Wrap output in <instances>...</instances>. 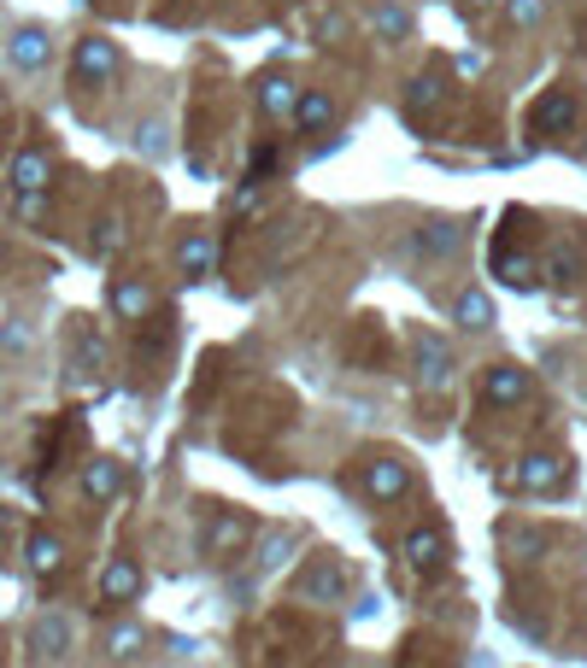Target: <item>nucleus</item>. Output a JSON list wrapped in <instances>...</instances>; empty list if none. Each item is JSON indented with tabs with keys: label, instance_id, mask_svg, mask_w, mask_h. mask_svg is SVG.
Here are the masks:
<instances>
[{
	"label": "nucleus",
	"instance_id": "nucleus-1",
	"mask_svg": "<svg viewBox=\"0 0 587 668\" xmlns=\"http://www.w3.org/2000/svg\"><path fill=\"white\" fill-rule=\"evenodd\" d=\"M118 77V48H112L106 36H82L77 41V60H71V82H82V89H100V82Z\"/></svg>",
	"mask_w": 587,
	"mask_h": 668
},
{
	"label": "nucleus",
	"instance_id": "nucleus-2",
	"mask_svg": "<svg viewBox=\"0 0 587 668\" xmlns=\"http://www.w3.org/2000/svg\"><path fill=\"white\" fill-rule=\"evenodd\" d=\"M418 382L429 394H441V387L452 382V352H447L441 334H418Z\"/></svg>",
	"mask_w": 587,
	"mask_h": 668
},
{
	"label": "nucleus",
	"instance_id": "nucleus-3",
	"mask_svg": "<svg viewBox=\"0 0 587 668\" xmlns=\"http://www.w3.org/2000/svg\"><path fill=\"white\" fill-rule=\"evenodd\" d=\"M48 177H53V165L41 147H24L12 158V188H18V194H48Z\"/></svg>",
	"mask_w": 587,
	"mask_h": 668
},
{
	"label": "nucleus",
	"instance_id": "nucleus-4",
	"mask_svg": "<svg viewBox=\"0 0 587 668\" xmlns=\"http://www.w3.org/2000/svg\"><path fill=\"white\" fill-rule=\"evenodd\" d=\"M570 124H576V94H570V89H552V94L535 106V129H540V136H558V129H570Z\"/></svg>",
	"mask_w": 587,
	"mask_h": 668
},
{
	"label": "nucleus",
	"instance_id": "nucleus-5",
	"mask_svg": "<svg viewBox=\"0 0 587 668\" xmlns=\"http://www.w3.org/2000/svg\"><path fill=\"white\" fill-rule=\"evenodd\" d=\"M48 30H36V24H30V30H18V36H12V48H7V60L12 65H18V70H41V65H48Z\"/></svg>",
	"mask_w": 587,
	"mask_h": 668
},
{
	"label": "nucleus",
	"instance_id": "nucleus-6",
	"mask_svg": "<svg viewBox=\"0 0 587 668\" xmlns=\"http://www.w3.org/2000/svg\"><path fill=\"white\" fill-rule=\"evenodd\" d=\"M30 645L41 651V657H65V651H71V621L65 616H36Z\"/></svg>",
	"mask_w": 587,
	"mask_h": 668
},
{
	"label": "nucleus",
	"instance_id": "nucleus-7",
	"mask_svg": "<svg viewBox=\"0 0 587 668\" xmlns=\"http://www.w3.org/2000/svg\"><path fill=\"white\" fill-rule=\"evenodd\" d=\"M100 592H106L112 604H124V599H136L141 592V569L130 557H118V563H106V575H100Z\"/></svg>",
	"mask_w": 587,
	"mask_h": 668
},
{
	"label": "nucleus",
	"instance_id": "nucleus-8",
	"mask_svg": "<svg viewBox=\"0 0 587 668\" xmlns=\"http://www.w3.org/2000/svg\"><path fill=\"white\" fill-rule=\"evenodd\" d=\"M365 487H370V499H399V492H406V463H394V458L370 463Z\"/></svg>",
	"mask_w": 587,
	"mask_h": 668
},
{
	"label": "nucleus",
	"instance_id": "nucleus-9",
	"mask_svg": "<svg viewBox=\"0 0 587 668\" xmlns=\"http://www.w3.org/2000/svg\"><path fill=\"white\" fill-rule=\"evenodd\" d=\"M247 516H218V522H212V528H206V551H218V557H229V551H241V545H247Z\"/></svg>",
	"mask_w": 587,
	"mask_h": 668
},
{
	"label": "nucleus",
	"instance_id": "nucleus-10",
	"mask_svg": "<svg viewBox=\"0 0 587 668\" xmlns=\"http://www.w3.org/2000/svg\"><path fill=\"white\" fill-rule=\"evenodd\" d=\"M294 124L306 129V136H318V129L335 124V100H329V94H299L294 100Z\"/></svg>",
	"mask_w": 587,
	"mask_h": 668
},
{
	"label": "nucleus",
	"instance_id": "nucleus-11",
	"mask_svg": "<svg viewBox=\"0 0 587 668\" xmlns=\"http://www.w3.org/2000/svg\"><path fill=\"white\" fill-rule=\"evenodd\" d=\"M299 592H306V599H318V604H329V599H341V569L335 563H311L306 575H299Z\"/></svg>",
	"mask_w": 587,
	"mask_h": 668
},
{
	"label": "nucleus",
	"instance_id": "nucleus-12",
	"mask_svg": "<svg viewBox=\"0 0 587 668\" xmlns=\"http://www.w3.org/2000/svg\"><path fill=\"white\" fill-rule=\"evenodd\" d=\"M212 258H218V241H212V235H189V241H182V253H177V265H182L189 282H200V275L212 270Z\"/></svg>",
	"mask_w": 587,
	"mask_h": 668
},
{
	"label": "nucleus",
	"instance_id": "nucleus-13",
	"mask_svg": "<svg viewBox=\"0 0 587 668\" xmlns=\"http://www.w3.org/2000/svg\"><path fill=\"white\" fill-rule=\"evenodd\" d=\"M60 563H65V545L53 540V534H30V575L53 580V575H60Z\"/></svg>",
	"mask_w": 587,
	"mask_h": 668
},
{
	"label": "nucleus",
	"instance_id": "nucleus-14",
	"mask_svg": "<svg viewBox=\"0 0 587 668\" xmlns=\"http://www.w3.org/2000/svg\"><path fill=\"white\" fill-rule=\"evenodd\" d=\"M441 557H447V540H441L435 528H418L406 540V563H411V569H435Z\"/></svg>",
	"mask_w": 587,
	"mask_h": 668
},
{
	"label": "nucleus",
	"instance_id": "nucleus-15",
	"mask_svg": "<svg viewBox=\"0 0 587 668\" xmlns=\"http://www.w3.org/2000/svg\"><path fill=\"white\" fill-rule=\"evenodd\" d=\"M294 100H299V89L289 77H265L259 82V106L270 112V118H294Z\"/></svg>",
	"mask_w": 587,
	"mask_h": 668
},
{
	"label": "nucleus",
	"instance_id": "nucleus-16",
	"mask_svg": "<svg viewBox=\"0 0 587 668\" xmlns=\"http://www.w3.org/2000/svg\"><path fill=\"white\" fill-rule=\"evenodd\" d=\"M82 492H89L94 504H106V499H118V463H106V458H94L89 470H82Z\"/></svg>",
	"mask_w": 587,
	"mask_h": 668
},
{
	"label": "nucleus",
	"instance_id": "nucleus-17",
	"mask_svg": "<svg viewBox=\"0 0 587 668\" xmlns=\"http://www.w3.org/2000/svg\"><path fill=\"white\" fill-rule=\"evenodd\" d=\"M523 394H528V375H523V370H511V364L488 370V399H494V404H518Z\"/></svg>",
	"mask_w": 587,
	"mask_h": 668
},
{
	"label": "nucleus",
	"instance_id": "nucleus-18",
	"mask_svg": "<svg viewBox=\"0 0 587 668\" xmlns=\"http://www.w3.org/2000/svg\"><path fill=\"white\" fill-rule=\"evenodd\" d=\"M452 317H458V329H488L494 323V305H488V294H458V305H452Z\"/></svg>",
	"mask_w": 587,
	"mask_h": 668
},
{
	"label": "nucleus",
	"instance_id": "nucleus-19",
	"mask_svg": "<svg viewBox=\"0 0 587 668\" xmlns=\"http://www.w3.org/2000/svg\"><path fill=\"white\" fill-rule=\"evenodd\" d=\"M435 100H441V77L429 70V77H418L406 89V118H429V112H435Z\"/></svg>",
	"mask_w": 587,
	"mask_h": 668
},
{
	"label": "nucleus",
	"instance_id": "nucleus-20",
	"mask_svg": "<svg viewBox=\"0 0 587 668\" xmlns=\"http://www.w3.org/2000/svg\"><path fill=\"white\" fill-rule=\"evenodd\" d=\"M518 481L523 487H558V481H564V470H558L552 458H528L523 470H518Z\"/></svg>",
	"mask_w": 587,
	"mask_h": 668
},
{
	"label": "nucleus",
	"instance_id": "nucleus-21",
	"mask_svg": "<svg viewBox=\"0 0 587 668\" xmlns=\"http://www.w3.org/2000/svg\"><path fill=\"white\" fill-rule=\"evenodd\" d=\"M112 305H118V311L124 317H148V287H141V282H118V287H112Z\"/></svg>",
	"mask_w": 587,
	"mask_h": 668
},
{
	"label": "nucleus",
	"instance_id": "nucleus-22",
	"mask_svg": "<svg viewBox=\"0 0 587 668\" xmlns=\"http://www.w3.org/2000/svg\"><path fill=\"white\" fill-rule=\"evenodd\" d=\"M141 639H148V633H141L136 621H124V628L106 633V651H112V657H130V651H141Z\"/></svg>",
	"mask_w": 587,
	"mask_h": 668
},
{
	"label": "nucleus",
	"instance_id": "nucleus-23",
	"mask_svg": "<svg viewBox=\"0 0 587 668\" xmlns=\"http://www.w3.org/2000/svg\"><path fill=\"white\" fill-rule=\"evenodd\" d=\"M540 12H547V0H511V24H518V30H535Z\"/></svg>",
	"mask_w": 587,
	"mask_h": 668
},
{
	"label": "nucleus",
	"instance_id": "nucleus-24",
	"mask_svg": "<svg viewBox=\"0 0 587 668\" xmlns=\"http://www.w3.org/2000/svg\"><path fill=\"white\" fill-rule=\"evenodd\" d=\"M377 30L388 36V41H399V36H406V12H399V7H382V12H377Z\"/></svg>",
	"mask_w": 587,
	"mask_h": 668
},
{
	"label": "nucleus",
	"instance_id": "nucleus-25",
	"mask_svg": "<svg viewBox=\"0 0 587 668\" xmlns=\"http://www.w3.org/2000/svg\"><path fill=\"white\" fill-rule=\"evenodd\" d=\"M136 147H141V153H165V124H141Z\"/></svg>",
	"mask_w": 587,
	"mask_h": 668
},
{
	"label": "nucleus",
	"instance_id": "nucleus-26",
	"mask_svg": "<svg viewBox=\"0 0 587 668\" xmlns=\"http://www.w3.org/2000/svg\"><path fill=\"white\" fill-rule=\"evenodd\" d=\"M0 346H7V352H24V346H30V329H24V323H7V329H0Z\"/></svg>",
	"mask_w": 587,
	"mask_h": 668
},
{
	"label": "nucleus",
	"instance_id": "nucleus-27",
	"mask_svg": "<svg viewBox=\"0 0 587 668\" xmlns=\"http://www.w3.org/2000/svg\"><path fill=\"white\" fill-rule=\"evenodd\" d=\"M247 170H253V177H265V170H277V147H253V153H247Z\"/></svg>",
	"mask_w": 587,
	"mask_h": 668
},
{
	"label": "nucleus",
	"instance_id": "nucleus-28",
	"mask_svg": "<svg viewBox=\"0 0 587 668\" xmlns=\"http://www.w3.org/2000/svg\"><path fill=\"white\" fill-rule=\"evenodd\" d=\"M464 7H470V12H482V7H494V0H464Z\"/></svg>",
	"mask_w": 587,
	"mask_h": 668
}]
</instances>
